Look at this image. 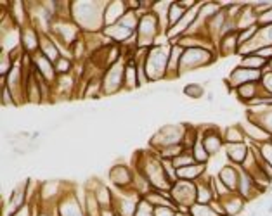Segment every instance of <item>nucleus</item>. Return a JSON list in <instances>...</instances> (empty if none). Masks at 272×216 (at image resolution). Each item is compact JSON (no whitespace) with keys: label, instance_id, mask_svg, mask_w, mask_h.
<instances>
[{"label":"nucleus","instance_id":"nucleus-1","mask_svg":"<svg viewBox=\"0 0 272 216\" xmlns=\"http://www.w3.org/2000/svg\"><path fill=\"white\" fill-rule=\"evenodd\" d=\"M108 2H71V19L81 31L99 33L104 30V10Z\"/></svg>","mask_w":272,"mask_h":216},{"label":"nucleus","instance_id":"nucleus-2","mask_svg":"<svg viewBox=\"0 0 272 216\" xmlns=\"http://www.w3.org/2000/svg\"><path fill=\"white\" fill-rule=\"evenodd\" d=\"M172 45H154L147 52L146 59V73L149 81H158L166 78V68H168V57H170Z\"/></svg>","mask_w":272,"mask_h":216},{"label":"nucleus","instance_id":"nucleus-3","mask_svg":"<svg viewBox=\"0 0 272 216\" xmlns=\"http://www.w3.org/2000/svg\"><path fill=\"white\" fill-rule=\"evenodd\" d=\"M170 197L177 206V211L189 213V209L198 202V185H196V182L177 180L170 190Z\"/></svg>","mask_w":272,"mask_h":216},{"label":"nucleus","instance_id":"nucleus-4","mask_svg":"<svg viewBox=\"0 0 272 216\" xmlns=\"http://www.w3.org/2000/svg\"><path fill=\"white\" fill-rule=\"evenodd\" d=\"M215 62H217V52H210V50H205V49H187L182 54L179 73L182 76L184 73H189V71H194V69H201L205 66H212Z\"/></svg>","mask_w":272,"mask_h":216},{"label":"nucleus","instance_id":"nucleus-5","mask_svg":"<svg viewBox=\"0 0 272 216\" xmlns=\"http://www.w3.org/2000/svg\"><path fill=\"white\" fill-rule=\"evenodd\" d=\"M125 64L118 61L116 64H113L101 80V88H102V97L106 95H113L116 92H120L123 88V74H125Z\"/></svg>","mask_w":272,"mask_h":216},{"label":"nucleus","instance_id":"nucleus-6","mask_svg":"<svg viewBox=\"0 0 272 216\" xmlns=\"http://www.w3.org/2000/svg\"><path fill=\"white\" fill-rule=\"evenodd\" d=\"M262 71H253V69H246L241 68L239 64L232 69L229 73V76L225 78V85L229 92L236 90L241 85H246V83H257V81H262Z\"/></svg>","mask_w":272,"mask_h":216},{"label":"nucleus","instance_id":"nucleus-7","mask_svg":"<svg viewBox=\"0 0 272 216\" xmlns=\"http://www.w3.org/2000/svg\"><path fill=\"white\" fill-rule=\"evenodd\" d=\"M133 177H135V173L127 164H114L109 169V178L116 188H128V187H132L133 185Z\"/></svg>","mask_w":272,"mask_h":216},{"label":"nucleus","instance_id":"nucleus-8","mask_svg":"<svg viewBox=\"0 0 272 216\" xmlns=\"http://www.w3.org/2000/svg\"><path fill=\"white\" fill-rule=\"evenodd\" d=\"M224 206V211H225V216H238L243 213V209L246 207V201L243 199L238 192H229L227 196H224L218 199Z\"/></svg>","mask_w":272,"mask_h":216},{"label":"nucleus","instance_id":"nucleus-9","mask_svg":"<svg viewBox=\"0 0 272 216\" xmlns=\"http://www.w3.org/2000/svg\"><path fill=\"white\" fill-rule=\"evenodd\" d=\"M234 92H236V97H238V100H241L243 104L250 106V104H251V102H255L258 97H262L263 87H262V83H260V81H257V83H246V85L238 87Z\"/></svg>","mask_w":272,"mask_h":216},{"label":"nucleus","instance_id":"nucleus-10","mask_svg":"<svg viewBox=\"0 0 272 216\" xmlns=\"http://www.w3.org/2000/svg\"><path fill=\"white\" fill-rule=\"evenodd\" d=\"M224 152L227 156V163H231L234 166H241L244 163V159L248 157L250 145H246V142H243V144H225Z\"/></svg>","mask_w":272,"mask_h":216},{"label":"nucleus","instance_id":"nucleus-11","mask_svg":"<svg viewBox=\"0 0 272 216\" xmlns=\"http://www.w3.org/2000/svg\"><path fill=\"white\" fill-rule=\"evenodd\" d=\"M239 173H241V168L234 166L231 163H227L225 166L222 168V171L217 175L224 185L227 187L231 192H238V185H239Z\"/></svg>","mask_w":272,"mask_h":216},{"label":"nucleus","instance_id":"nucleus-12","mask_svg":"<svg viewBox=\"0 0 272 216\" xmlns=\"http://www.w3.org/2000/svg\"><path fill=\"white\" fill-rule=\"evenodd\" d=\"M127 5H125V0H116V2H108L106 4V10H104V28L106 26H113L116 24L118 21L125 16L127 12Z\"/></svg>","mask_w":272,"mask_h":216},{"label":"nucleus","instance_id":"nucleus-13","mask_svg":"<svg viewBox=\"0 0 272 216\" xmlns=\"http://www.w3.org/2000/svg\"><path fill=\"white\" fill-rule=\"evenodd\" d=\"M257 24H258V16L253 10V4H244L243 10L239 12V16L236 19V28H238V31L248 30V28L257 26Z\"/></svg>","mask_w":272,"mask_h":216},{"label":"nucleus","instance_id":"nucleus-14","mask_svg":"<svg viewBox=\"0 0 272 216\" xmlns=\"http://www.w3.org/2000/svg\"><path fill=\"white\" fill-rule=\"evenodd\" d=\"M238 50H239L238 31L222 36L220 42H218V45H217V52L220 54L222 57H231V55H234V54H238Z\"/></svg>","mask_w":272,"mask_h":216},{"label":"nucleus","instance_id":"nucleus-15","mask_svg":"<svg viewBox=\"0 0 272 216\" xmlns=\"http://www.w3.org/2000/svg\"><path fill=\"white\" fill-rule=\"evenodd\" d=\"M182 54H184V49L179 47V45H172L170 49V57H168V68H166V78L168 80H175L180 76L179 73V68H180V59Z\"/></svg>","mask_w":272,"mask_h":216},{"label":"nucleus","instance_id":"nucleus-16","mask_svg":"<svg viewBox=\"0 0 272 216\" xmlns=\"http://www.w3.org/2000/svg\"><path fill=\"white\" fill-rule=\"evenodd\" d=\"M205 173H206V164L194 163V164H191V166L179 168V169H177V178H179V180H189V182H196V180H199Z\"/></svg>","mask_w":272,"mask_h":216},{"label":"nucleus","instance_id":"nucleus-17","mask_svg":"<svg viewBox=\"0 0 272 216\" xmlns=\"http://www.w3.org/2000/svg\"><path fill=\"white\" fill-rule=\"evenodd\" d=\"M139 88V80H137V66L133 61H128L125 64V74H123V90H133Z\"/></svg>","mask_w":272,"mask_h":216},{"label":"nucleus","instance_id":"nucleus-18","mask_svg":"<svg viewBox=\"0 0 272 216\" xmlns=\"http://www.w3.org/2000/svg\"><path fill=\"white\" fill-rule=\"evenodd\" d=\"M222 135H224V142H225V144H243V142L246 140L244 131L241 130L239 123L227 126L224 131H222Z\"/></svg>","mask_w":272,"mask_h":216},{"label":"nucleus","instance_id":"nucleus-19","mask_svg":"<svg viewBox=\"0 0 272 216\" xmlns=\"http://www.w3.org/2000/svg\"><path fill=\"white\" fill-rule=\"evenodd\" d=\"M239 66L246 69H253V71H263V69L269 66V61L262 59L260 55L257 54H251V55H244L239 61Z\"/></svg>","mask_w":272,"mask_h":216},{"label":"nucleus","instance_id":"nucleus-20","mask_svg":"<svg viewBox=\"0 0 272 216\" xmlns=\"http://www.w3.org/2000/svg\"><path fill=\"white\" fill-rule=\"evenodd\" d=\"M187 10L189 9H185L184 5H180V2H172L170 9H168V30H172V28L185 16Z\"/></svg>","mask_w":272,"mask_h":216},{"label":"nucleus","instance_id":"nucleus-21","mask_svg":"<svg viewBox=\"0 0 272 216\" xmlns=\"http://www.w3.org/2000/svg\"><path fill=\"white\" fill-rule=\"evenodd\" d=\"M192 157H194V161L196 163H199V164H208L210 163V154L206 152V149L203 147V144H201V140L198 138V142L194 144V147H192Z\"/></svg>","mask_w":272,"mask_h":216},{"label":"nucleus","instance_id":"nucleus-22","mask_svg":"<svg viewBox=\"0 0 272 216\" xmlns=\"http://www.w3.org/2000/svg\"><path fill=\"white\" fill-rule=\"evenodd\" d=\"M182 92H184L185 97L192 99V100H198V99H201L203 95H206L205 87H203L201 83H189V85H185V87L182 88Z\"/></svg>","mask_w":272,"mask_h":216},{"label":"nucleus","instance_id":"nucleus-23","mask_svg":"<svg viewBox=\"0 0 272 216\" xmlns=\"http://www.w3.org/2000/svg\"><path fill=\"white\" fill-rule=\"evenodd\" d=\"M189 213L192 216H220L210 204H198V202L189 209Z\"/></svg>","mask_w":272,"mask_h":216},{"label":"nucleus","instance_id":"nucleus-24","mask_svg":"<svg viewBox=\"0 0 272 216\" xmlns=\"http://www.w3.org/2000/svg\"><path fill=\"white\" fill-rule=\"evenodd\" d=\"M54 66H56V73H57V76H59V74H70L71 68H73V61L66 59V57H61Z\"/></svg>","mask_w":272,"mask_h":216},{"label":"nucleus","instance_id":"nucleus-25","mask_svg":"<svg viewBox=\"0 0 272 216\" xmlns=\"http://www.w3.org/2000/svg\"><path fill=\"white\" fill-rule=\"evenodd\" d=\"M152 216H177V209L175 207H152Z\"/></svg>","mask_w":272,"mask_h":216},{"label":"nucleus","instance_id":"nucleus-26","mask_svg":"<svg viewBox=\"0 0 272 216\" xmlns=\"http://www.w3.org/2000/svg\"><path fill=\"white\" fill-rule=\"evenodd\" d=\"M258 149H260V154H262V157L272 166V142L262 144V145H260Z\"/></svg>","mask_w":272,"mask_h":216},{"label":"nucleus","instance_id":"nucleus-27","mask_svg":"<svg viewBox=\"0 0 272 216\" xmlns=\"http://www.w3.org/2000/svg\"><path fill=\"white\" fill-rule=\"evenodd\" d=\"M267 215H272V202L267 206Z\"/></svg>","mask_w":272,"mask_h":216}]
</instances>
